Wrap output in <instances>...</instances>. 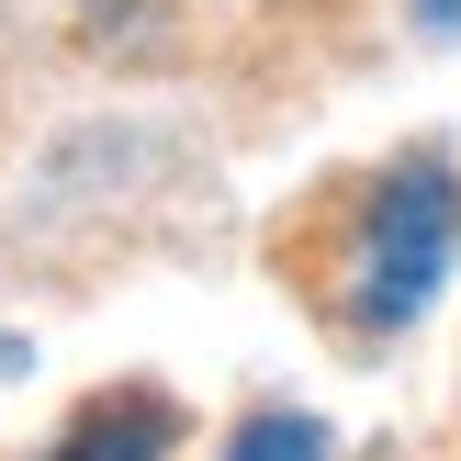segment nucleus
<instances>
[{"instance_id":"obj_4","label":"nucleus","mask_w":461,"mask_h":461,"mask_svg":"<svg viewBox=\"0 0 461 461\" xmlns=\"http://www.w3.org/2000/svg\"><path fill=\"white\" fill-rule=\"evenodd\" d=\"M417 23L428 34H461V0H417Z\"/></svg>"},{"instance_id":"obj_1","label":"nucleus","mask_w":461,"mask_h":461,"mask_svg":"<svg viewBox=\"0 0 461 461\" xmlns=\"http://www.w3.org/2000/svg\"><path fill=\"white\" fill-rule=\"evenodd\" d=\"M450 259H461V180L439 158H405V169H383L349 203L338 259H327V304H338L349 338H394L439 304Z\"/></svg>"},{"instance_id":"obj_2","label":"nucleus","mask_w":461,"mask_h":461,"mask_svg":"<svg viewBox=\"0 0 461 461\" xmlns=\"http://www.w3.org/2000/svg\"><path fill=\"white\" fill-rule=\"evenodd\" d=\"M180 439V417L158 394H102V405H79V417H68V439L45 450V461H158Z\"/></svg>"},{"instance_id":"obj_5","label":"nucleus","mask_w":461,"mask_h":461,"mask_svg":"<svg viewBox=\"0 0 461 461\" xmlns=\"http://www.w3.org/2000/svg\"><path fill=\"white\" fill-rule=\"evenodd\" d=\"M0 360H12V338H0Z\"/></svg>"},{"instance_id":"obj_3","label":"nucleus","mask_w":461,"mask_h":461,"mask_svg":"<svg viewBox=\"0 0 461 461\" xmlns=\"http://www.w3.org/2000/svg\"><path fill=\"white\" fill-rule=\"evenodd\" d=\"M225 461H338V439L315 417H293V405H270V417H248L237 439H225Z\"/></svg>"}]
</instances>
